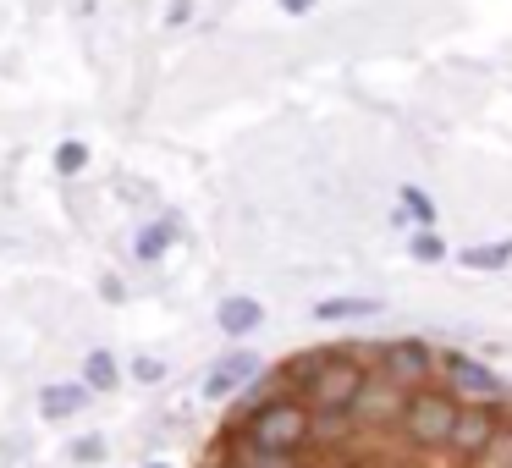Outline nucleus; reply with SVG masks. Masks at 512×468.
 Returning <instances> with one entry per match:
<instances>
[{"mask_svg":"<svg viewBox=\"0 0 512 468\" xmlns=\"http://www.w3.org/2000/svg\"><path fill=\"white\" fill-rule=\"evenodd\" d=\"M281 12H287V17H303V12H314V0H281Z\"/></svg>","mask_w":512,"mask_h":468,"instance_id":"4be33fe9","label":"nucleus"},{"mask_svg":"<svg viewBox=\"0 0 512 468\" xmlns=\"http://www.w3.org/2000/svg\"><path fill=\"white\" fill-rule=\"evenodd\" d=\"M105 457V435H78L72 441V463H100Z\"/></svg>","mask_w":512,"mask_h":468,"instance_id":"a211bd4d","label":"nucleus"},{"mask_svg":"<svg viewBox=\"0 0 512 468\" xmlns=\"http://www.w3.org/2000/svg\"><path fill=\"white\" fill-rule=\"evenodd\" d=\"M507 259H512V237L507 243H490V248H468L463 265L468 270H496V265H507Z\"/></svg>","mask_w":512,"mask_h":468,"instance_id":"2eb2a0df","label":"nucleus"},{"mask_svg":"<svg viewBox=\"0 0 512 468\" xmlns=\"http://www.w3.org/2000/svg\"><path fill=\"white\" fill-rule=\"evenodd\" d=\"M232 468H303V457H298V452H265V446H248V441H237V457H232Z\"/></svg>","mask_w":512,"mask_h":468,"instance_id":"ddd939ff","label":"nucleus"},{"mask_svg":"<svg viewBox=\"0 0 512 468\" xmlns=\"http://www.w3.org/2000/svg\"><path fill=\"white\" fill-rule=\"evenodd\" d=\"M89 397H94V391L83 386V380H67V386H45V391H39V413H45L50 424H56V419H72V413L89 408Z\"/></svg>","mask_w":512,"mask_h":468,"instance_id":"9d476101","label":"nucleus"},{"mask_svg":"<svg viewBox=\"0 0 512 468\" xmlns=\"http://www.w3.org/2000/svg\"><path fill=\"white\" fill-rule=\"evenodd\" d=\"M188 17H193V0H171V6H166V23L171 28H182Z\"/></svg>","mask_w":512,"mask_h":468,"instance_id":"412c9836","label":"nucleus"},{"mask_svg":"<svg viewBox=\"0 0 512 468\" xmlns=\"http://www.w3.org/2000/svg\"><path fill=\"white\" fill-rule=\"evenodd\" d=\"M413 259H424V265H435V259H441L446 254V243H441V237H435V232H419V237H413Z\"/></svg>","mask_w":512,"mask_h":468,"instance_id":"6ab92c4d","label":"nucleus"},{"mask_svg":"<svg viewBox=\"0 0 512 468\" xmlns=\"http://www.w3.org/2000/svg\"><path fill=\"white\" fill-rule=\"evenodd\" d=\"M83 166H89V144H78V138H67V144L56 149V171H61V177H78Z\"/></svg>","mask_w":512,"mask_h":468,"instance_id":"f3484780","label":"nucleus"},{"mask_svg":"<svg viewBox=\"0 0 512 468\" xmlns=\"http://www.w3.org/2000/svg\"><path fill=\"white\" fill-rule=\"evenodd\" d=\"M369 314H380L375 298H325L314 303V320L320 325H336V320H369Z\"/></svg>","mask_w":512,"mask_h":468,"instance_id":"9b49d317","label":"nucleus"},{"mask_svg":"<svg viewBox=\"0 0 512 468\" xmlns=\"http://www.w3.org/2000/svg\"><path fill=\"white\" fill-rule=\"evenodd\" d=\"M199 468H215V463H199Z\"/></svg>","mask_w":512,"mask_h":468,"instance_id":"b1692460","label":"nucleus"},{"mask_svg":"<svg viewBox=\"0 0 512 468\" xmlns=\"http://www.w3.org/2000/svg\"><path fill=\"white\" fill-rule=\"evenodd\" d=\"M364 358L353 347H331V358L320 364V375L298 391V402L309 408V419H353L358 386H364Z\"/></svg>","mask_w":512,"mask_h":468,"instance_id":"f03ea898","label":"nucleus"},{"mask_svg":"<svg viewBox=\"0 0 512 468\" xmlns=\"http://www.w3.org/2000/svg\"><path fill=\"white\" fill-rule=\"evenodd\" d=\"M259 375H265V358L248 353V347H237V353H226V358H215V364H210V375H204V397L226 402V397H237L243 386H254Z\"/></svg>","mask_w":512,"mask_h":468,"instance_id":"0eeeda50","label":"nucleus"},{"mask_svg":"<svg viewBox=\"0 0 512 468\" xmlns=\"http://www.w3.org/2000/svg\"><path fill=\"white\" fill-rule=\"evenodd\" d=\"M375 358H380V375H391L402 391L424 386V380L435 375V353L419 342V336H402V342H386Z\"/></svg>","mask_w":512,"mask_h":468,"instance_id":"423d86ee","label":"nucleus"},{"mask_svg":"<svg viewBox=\"0 0 512 468\" xmlns=\"http://www.w3.org/2000/svg\"><path fill=\"white\" fill-rule=\"evenodd\" d=\"M215 325H221V336H254L259 325H265V303L259 298H226L221 309H215Z\"/></svg>","mask_w":512,"mask_h":468,"instance_id":"1a4fd4ad","label":"nucleus"},{"mask_svg":"<svg viewBox=\"0 0 512 468\" xmlns=\"http://www.w3.org/2000/svg\"><path fill=\"white\" fill-rule=\"evenodd\" d=\"M402 402H408V391H402L391 375H364V386H358V402H353V419L391 424V419L402 413Z\"/></svg>","mask_w":512,"mask_h":468,"instance_id":"6e6552de","label":"nucleus"},{"mask_svg":"<svg viewBox=\"0 0 512 468\" xmlns=\"http://www.w3.org/2000/svg\"><path fill=\"white\" fill-rule=\"evenodd\" d=\"M435 369L446 375V391H452V397L485 402V408H496V402L507 397V386H501L485 364H474V358H463V353H441V358H435Z\"/></svg>","mask_w":512,"mask_h":468,"instance_id":"39448f33","label":"nucleus"},{"mask_svg":"<svg viewBox=\"0 0 512 468\" xmlns=\"http://www.w3.org/2000/svg\"><path fill=\"white\" fill-rule=\"evenodd\" d=\"M397 199H402V210H408L419 226H435V199H430L424 188H413V182H408V188H402Z\"/></svg>","mask_w":512,"mask_h":468,"instance_id":"dca6fc26","label":"nucleus"},{"mask_svg":"<svg viewBox=\"0 0 512 468\" xmlns=\"http://www.w3.org/2000/svg\"><path fill=\"white\" fill-rule=\"evenodd\" d=\"M166 248H171V221H155V226H144V232H138L133 254L144 259V265H155V259H166Z\"/></svg>","mask_w":512,"mask_h":468,"instance_id":"4468645a","label":"nucleus"},{"mask_svg":"<svg viewBox=\"0 0 512 468\" xmlns=\"http://www.w3.org/2000/svg\"><path fill=\"white\" fill-rule=\"evenodd\" d=\"M496 441H501L496 408H485V402H474V408H457V419H452V435H446V452H452L457 463H485V457L496 452Z\"/></svg>","mask_w":512,"mask_h":468,"instance_id":"20e7f679","label":"nucleus"},{"mask_svg":"<svg viewBox=\"0 0 512 468\" xmlns=\"http://www.w3.org/2000/svg\"><path fill=\"white\" fill-rule=\"evenodd\" d=\"M133 380H144V386H155V380H166V364H160V358H133Z\"/></svg>","mask_w":512,"mask_h":468,"instance_id":"aec40b11","label":"nucleus"},{"mask_svg":"<svg viewBox=\"0 0 512 468\" xmlns=\"http://www.w3.org/2000/svg\"><path fill=\"white\" fill-rule=\"evenodd\" d=\"M457 408H463V402L446 386H413L408 402H402V413H397V424H402V435H408V446H419V452H446Z\"/></svg>","mask_w":512,"mask_h":468,"instance_id":"7ed1b4c3","label":"nucleus"},{"mask_svg":"<svg viewBox=\"0 0 512 468\" xmlns=\"http://www.w3.org/2000/svg\"><path fill=\"white\" fill-rule=\"evenodd\" d=\"M83 386L89 391H111V386H122V364H116L105 347H94L89 358H83Z\"/></svg>","mask_w":512,"mask_h":468,"instance_id":"f8f14e48","label":"nucleus"},{"mask_svg":"<svg viewBox=\"0 0 512 468\" xmlns=\"http://www.w3.org/2000/svg\"><path fill=\"white\" fill-rule=\"evenodd\" d=\"M237 424V441L265 446V452H303L314 441V419L292 391H276V397H259L254 408L243 413Z\"/></svg>","mask_w":512,"mask_h":468,"instance_id":"f257e3e1","label":"nucleus"},{"mask_svg":"<svg viewBox=\"0 0 512 468\" xmlns=\"http://www.w3.org/2000/svg\"><path fill=\"white\" fill-rule=\"evenodd\" d=\"M149 468H171V463H149Z\"/></svg>","mask_w":512,"mask_h":468,"instance_id":"5701e85b","label":"nucleus"}]
</instances>
